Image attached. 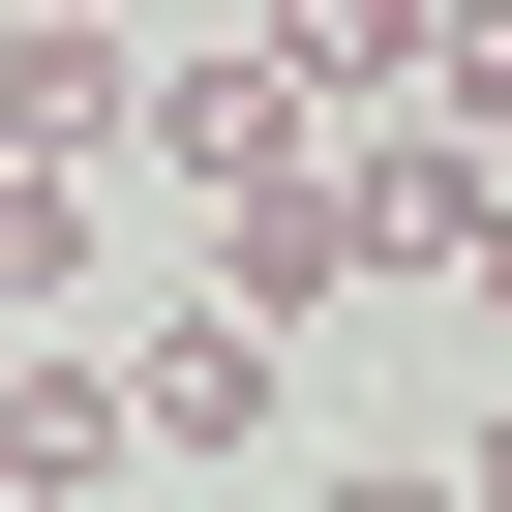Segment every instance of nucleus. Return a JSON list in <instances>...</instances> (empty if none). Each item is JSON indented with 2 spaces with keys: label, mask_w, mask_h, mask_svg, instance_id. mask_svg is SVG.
Wrapping results in <instances>:
<instances>
[{
  "label": "nucleus",
  "mask_w": 512,
  "mask_h": 512,
  "mask_svg": "<svg viewBox=\"0 0 512 512\" xmlns=\"http://www.w3.org/2000/svg\"><path fill=\"white\" fill-rule=\"evenodd\" d=\"M91 482H151V392L91 332H0V512H91Z\"/></svg>",
  "instance_id": "f257e3e1"
},
{
  "label": "nucleus",
  "mask_w": 512,
  "mask_h": 512,
  "mask_svg": "<svg viewBox=\"0 0 512 512\" xmlns=\"http://www.w3.org/2000/svg\"><path fill=\"white\" fill-rule=\"evenodd\" d=\"M0 151H61V181H121V151H151V61L91 31V0H0Z\"/></svg>",
  "instance_id": "f03ea898"
},
{
  "label": "nucleus",
  "mask_w": 512,
  "mask_h": 512,
  "mask_svg": "<svg viewBox=\"0 0 512 512\" xmlns=\"http://www.w3.org/2000/svg\"><path fill=\"white\" fill-rule=\"evenodd\" d=\"M332 181H362V272H482V211H512L482 121H332Z\"/></svg>",
  "instance_id": "7ed1b4c3"
},
{
  "label": "nucleus",
  "mask_w": 512,
  "mask_h": 512,
  "mask_svg": "<svg viewBox=\"0 0 512 512\" xmlns=\"http://www.w3.org/2000/svg\"><path fill=\"white\" fill-rule=\"evenodd\" d=\"M121 392H151V452H272V332H241V302H151Z\"/></svg>",
  "instance_id": "20e7f679"
},
{
  "label": "nucleus",
  "mask_w": 512,
  "mask_h": 512,
  "mask_svg": "<svg viewBox=\"0 0 512 512\" xmlns=\"http://www.w3.org/2000/svg\"><path fill=\"white\" fill-rule=\"evenodd\" d=\"M91 241H121V181H61V151H0V332H91Z\"/></svg>",
  "instance_id": "39448f33"
},
{
  "label": "nucleus",
  "mask_w": 512,
  "mask_h": 512,
  "mask_svg": "<svg viewBox=\"0 0 512 512\" xmlns=\"http://www.w3.org/2000/svg\"><path fill=\"white\" fill-rule=\"evenodd\" d=\"M272 91L302 121H422V0H272Z\"/></svg>",
  "instance_id": "423d86ee"
},
{
  "label": "nucleus",
  "mask_w": 512,
  "mask_h": 512,
  "mask_svg": "<svg viewBox=\"0 0 512 512\" xmlns=\"http://www.w3.org/2000/svg\"><path fill=\"white\" fill-rule=\"evenodd\" d=\"M422 121H482V151H512V0H422Z\"/></svg>",
  "instance_id": "0eeeda50"
},
{
  "label": "nucleus",
  "mask_w": 512,
  "mask_h": 512,
  "mask_svg": "<svg viewBox=\"0 0 512 512\" xmlns=\"http://www.w3.org/2000/svg\"><path fill=\"white\" fill-rule=\"evenodd\" d=\"M452 512H512V392H482V422H452Z\"/></svg>",
  "instance_id": "6e6552de"
},
{
  "label": "nucleus",
  "mask_w": 512,
  "mask_h": 512,
  "mask_svg": "<svg viewBox=\"0 0 512 512\" xmlns=\"http://www.w3.org/2000/svg\"><path fill=\"white\" fill-rule=\"evenodd\" d=\"M332 512H452V452H362V482H332Z\"/></svg>",
  "instance_id": "1a4fd4ad"
},
{
  "label": "nucleus",
  "mask_w": 512,
  "mask_h": 512,
  "mask_svg": "<svg viewBox=\"0 0 512 512\" xmlns=\"http://www.w3.org/2000/svg\"><path fill=\"white\" fill-rule=\"evenodd\" d=\"M452 302H482V332H512V211H482V272H452Z\"/></svg>",
  "instance_id": "9d476101"
},
{
  "label": "nucleus",
  "mask_w": 512,
  "mask_h": 512,
  "mask_svg": "<svg viewBox=\"0 0 512 512\" xmlns=\"http://www.w3.org/2000/svg\"><path fill=\"white\" fill-rule=\"evenodd\" d=\"M91 31H121V0H91Z\"/></svg>",
  "instance_id": "9b49d317"
}]
</instances>
